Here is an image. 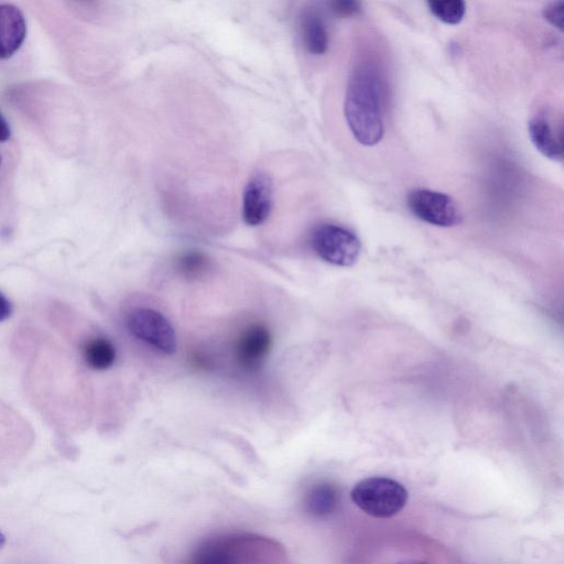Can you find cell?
Returning a JSON list of instances; mask_svg holds the SVG:
<instances>
[{
  "instance_id": "obj_17",
  "label": "cell",
  "mask_w": 564,
  "mask_h": 564,
  "mask_svg": "<svg viewBox=\"0 0 564 564\" xmlns=\"http://www.w3.org/2000/svg\"><path fill=\"white\" fill-rule=\"evenodd\" d=\"M336 15L347 17L361 12V4L356 2H335L331 4Z\"/></svg>"
},
{
  "instance_id": "obj_22",
  "label": "cell",
  "mask_w": 564,
  "mask_h": 564,
  "mask_svg": "<svg viewBox=\"0 0 564 564\" xmlns=\"http://www.w3.org/2000/svg\"><path fill=\"white\" fill-rule=\"evenodd\" d=\"M2 165H3V158L2 156H0V167H2Z\"/></svg>"
},
{
  "instance_id": "obj_1",
  "label": "cell",
  "mask_w": 564,
  "mask_h": 564,
  "mask_svg": "<svg viewBox=\"0 0 564 564\" xmlns=\"http://www.w3.org/2000/svg\"><path fill=\"white\" fill-rule=\"evenodd\" d=\"M344 113L352 134L364 146L381 143L385 133V86L373 62L356 64L347 85Z\"/></svg>"
},
{
  "instance_id": "obj_9",
  "label": "cell",
  "mask_w": 564,
  "mask_h": 564,
  "mask_svg": "<svg viewBox=\"0 0 564 564\" xmlns=\"http://www.w3.org/2000/svg\"><path fill=\"white\" fill-rule=\"evenodd\" d=\"M27 20L12 4H0V61L13 58L27 38Z\"/></svg>"
},
{
  "instance_id": "obj_8",
  "label": "cell",
  "mask_w": 564,
  "mask_h": 564,
  "mask_svg": "<svg viewBox=\"0 0 564 564\" xmlns=\"http://www.w3.org/2000/svg\"><path fill=\"white\" fill-rule=\"evenodd\" d=\"M273 338L263 324L248 327L236 343L235 356L238 365L247 372H257L269 355Z\"/></svg>"
},
{
  "instance_id": "obj_6",
  "label": "cell",
  "mask_w": 564,
  "mask_h": 564,
  "mask_svg": "<svg viewBox=\"0 0 564 564\" xmlns=\"http://www.w3.org/2000/svg\"><path fill=\"white\" fill-rule=\"evenodd\" d=\"M412 214L423 222L440 227H453L462 222L457 202L446 193L417 189L408 195Z\"/></svg>"
},
{
  "instance_id": "obj_12",
  "label": "cell",
  "mask_w": 564,
  "mask_h": 564,
  "mask_svg": "<svg viewBox=\"0 0 564 564\" xmlns=\"http://www.w3.org/2000/svg\"><path fill=\"white\" fill-rule=\"evenodd\" d=\"M340 504L338 487L330 483L313 485L305 496L306 511L318 518L329 517Z\"/></svg>"
},
{
  "instance_id": "obj_7",
  "label": "cell",
  "mask_w": 564,
  "mask_h": 564,
  "mask_svg": "<svg viewBox=\"0 0 564 564\" xmlns=\"http://www.w3.org/2000/svg\"><path fill=\"white\" fill-rule=\"evenodd\" d=\"M274 188L265 173H257L248 181L243 195L242 216L249 226L264 224L273 210Z\"/></svg>"
},
{
  "instance_id": "obj_15",
  "label": "cell",
  "mask_w": 564,
  "mask_h": 564,
  "mask_svg": "<svg viewBox=\"0 0 564 564\" xmlns=\"http://www.w3.org/2000/svg\"><path fill=\"white\" fill-rule=\"evenodd\" d=\"M177 268L183 276L199 278L210 268V259L198 251H189L179 256Z\"/></svg>"
},
{
  "instance_id": "obj_19",
  "label": "cell",
  "mask_w": 564,
  "mask_h": 564,
  "mask_svg": "<svg viewBox=\"0 0 564 564\" xmlns=\"http://www.w3.org/2000/svg\"><path fill=\"white\" fill-rule=\"evenodd\" d=\"M10 138H12V128L6 117L0 112V144L7 143Z\"/></svg>"
},
{
  "instance_id": "obj_10",
  "label": "cell",
  "mask_w": 564,
  "mask_h": 564,
  "mask_svg": "<svg viewBox=\"0 0 564 564\" xmlns=\"http://www.w3.org/2000/svg\"><path fill=\"white\" fill-rule=\"evenodd\" d=\"M529 136L535 147L542 155L553 160L562 161V136L561 132L552 125L545 115H538L531 119L528 125Z\"/></svg>"
},
{
  "instance_id": "obj_18",
  "label": "cell",
  "mask_w": 564,
  "mask_h": 564,
  "mask_svg": "<svg viewBox=\"0 0 564 564\" xmlns=\"http://www.w3.org/2000/svg\"><path fill=\"white\" fill-rule=\"evenodd\" d=\"M14 312L12 302L0 292V322L7 321Z\"/></svg>"
},
{
  "instance_id": "obj_4",
  "label": "cell",
  "mask_w": 564,
  "mask_h": 564,
  "mask_svg": "<svg viewBox=\"0 0 564 564\" xmlns=\"http://www.w3.org/2000/svg\"><path fill=\"white\" fill-rule=\"evenodd\" d=\"M313 251L331 265L351 267L359 260L362 245L353 232L340 225L322 224L312 232Z\"/></svg>"
},
{
  "instance_id": "obj_11",
  "label": "cell",
  "mask_w": 564,
  "mask_h": 564,
  "mask_svg": "<svg viewBox=\"0 0 564 564\" xmlns=\"http://www.w3.org/2000/svg\"><path fill=\"white\" fill-rule=\"evenodd\" d=\"M303 45L312 56H323L329 49V32L323 18L314 10L303 13L300 19Z\"/></svg>"
},
{
  "instance_id": "obj_14",
  "label": "cell",
  "mask_w": 564,
  "mask_h": 564,
  "mask_svg": "<svg viewBox=\"0 0 564 564\" xmlns=\"http://www.w3.org/2000/svg\"><path fill=\"white\" fill-rule=\"evenodd\" d=\"M428 6L430 12L447 25L460 24L466 12L462 0H433Z\"/></svg>"
},
{
  "instance_id": "obj_16",
  "label": "cell",
  "mask_w": 564,
  "mask_h": 564,
  "mask_svg": "<svg viewBox=\"0 0 564 564\" xmlns=\"http://www.w3.org/2000/svg\"><path fill=\"white\" fill-rule=\"evenodd\" d=\"M544 16L552 26L563 29V2H556L544 9Z\"/></svg>"
},
{
  "instance_id": "obj_13",
  "label": "cell",
  "mask_w": 564,
  "mask_h": 564,
  "mask_svg": "<svg viewBox=\"0 0 564 564\" xmlns=\"http://www.w3.org/2000/svg\"><path fill=\"white\" fill-rule=\"evenodd\" d=\"M83 360L92 370L107 371L115 364L116 347L104 336H92L82 346Z\"/></svg>"
},
{
  "instance_id": "obj_20",
  "label": "cell",
  "mask_w": 564,
  "mask_h": 564,
  "mask_svg": "<svg viewBox=\"0 0 564 564\" xmlns=\"http://www.w3.org/2000/svg\"><path fill=\"white\" fill-rule=\"evenodd\" d=\"M395 564H428L427 562H423L420 560H406V561H401Z\"/></svg>"
},
{
  "instance_id": "obj_21",
  "label": "cell",
  "mask_w": 564,
  "mask_h": 564,
  "mask_svg": "<svg viewBox=\"0 0 564 564\" xmlns=\"http://www.w3.org/2000/svg\"><path fill=\"white\" fill-rule=\"evenodd\" d=\"M6 544V537L4 536V534L2 533V531H0V549H2Z\"/></svg>"
},
{
  "instance_id": "obj_5",
  "label": "cell",
  "mask_w": 564,
  "mask_h": 564,
  "mask_svg": "<svg viewBox=\"0 0 564 564\" xmlns=\"http://www.w3.org/2000/svg\"><path fill=\"white\" fill-rule=\"evenodd\" d=\"M126 327L136 339L156 351L172 355L178 349V336L165 314L150 308H135L126 316Z\"/></svg>"
},
{
  "instance_id": "obj_2",
  "label": "cell",
  "mask_w": 564,
  "mask_h": 564,
  "mask_svg": "<svg viewBox=\"0 0 564 564\" xmlns=\"http://www.w3.org/2000/svg\"><path fill=\"white\" fill-rule=\"evenodd\" d=\"M265 540L245 536H226L211 539L195 553L191 564H288L275 555Z\"/></svg>"
},
{
  "instance_id": "obj_3",
  "label": "cell",
  "mask_w": 564,
  "mask_h": 564,
  "mask_svg": "<svg viewBox=\"0 0 564 564\" xmlns=\"http://www.w3.org/2000/svg\"><path fill=\"white\" fill-rule=\"evenodd\" d=\"M351 498L368 516L387 519L403 511L409 494L403 484L389 477L373 476L357 483L351 492Z\"/></svg>"
}]
</instances>
